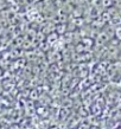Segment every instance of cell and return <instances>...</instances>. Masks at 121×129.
<instances>
[{
    "instance_id": "obj_1",
    "label": "cell",
    "mask_w": 121,
    "mask_h": 129,
    "mask_svg": "<svg viewBox=\"0 0 121 129\" xmlns=\"http://www.w3.org/2000/svg\"><path fill=\"white\" fill-rule=\"evenodd\" d=\"M116 36L121 39V27H120V28H117V30H116Z\"/></svg>"
}]
</instances>
